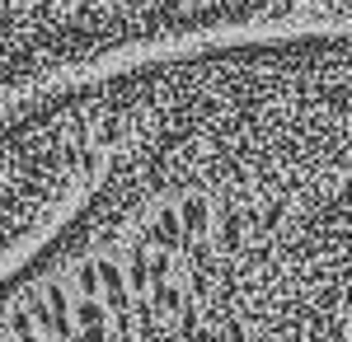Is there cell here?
Wrapping results in <instances>:
<instances>
[{
  "label": "cell",
  "mask_w": 352,
  "mask_h": 342,
  "mask_svg": "<svg viewBox=\"0 0 352 342\" xmlns=\"http://www.w3.org/2000/svg\"><path fill=\"white\" fill-rule=\"evenodd\" d=\"M118 127L113 71L0 104V272L85 192Z\"/></svg>",
  "instance_id": "6da1fadb"
}]
</instances>
